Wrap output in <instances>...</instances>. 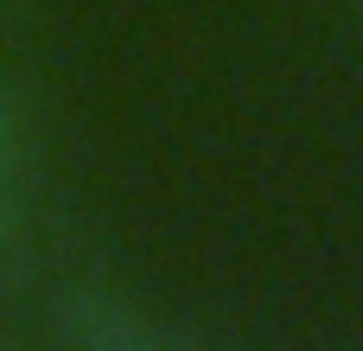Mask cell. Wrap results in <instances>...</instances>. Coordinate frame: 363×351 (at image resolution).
I'll list each match as a JSON object with an SVG mask.
<instances>
[{
    "label": "cell",
    "mask_w": 363,
    "mask_h": 351,
    "mask_svg": "<svg viewBox=\"0 0 363 351\" xmlns=\"http://www.w3.org/2000/svg\"><path fill=\"white\" fill-rule=\"evenodd\" d=\"M64 333H70V351H191L166 326H153L147 313L121 307L115 294H70Z\"/></svg>",
    "instance_id": "obj_1"
},
{
    "label": "cell",
    "mask_w": 363,
    "mask_h": 351,
    "mask_svg": "<svg viewBox=\"0 0 363 351\" xmlns=\"http://www.w3.org/2000/svg\"><path fill=\"white\" fill-rule=\"evenodd\" d=\"M13 217H19V153H13V122L0 102V249L13 243Z\"/></svg>",
    "instance_id": "obj_2"
}]
</instances>
